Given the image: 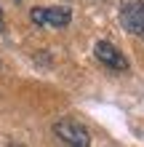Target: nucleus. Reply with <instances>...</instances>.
Wrapping results in <instances>:
<instances>
[{
  "label": "nucleus",
  "mask_w": 144,
  "mask_h": 147,
  "mask_svg": "<svg viewBox=\"0 0 144 147\" xmlns=\"http://www.w3.org/2000/svg\"><path fill=\"white\" fill-rule=\"evenodd\" d=\"M54 134L59 136L62 142H67L70 147H88L91 144V134L88 128L75 118H62L54 123Z\"/></svg>",
  "instance_id": "f03ea898"
},
{
  "label": "nucleus",
  "mask_w": 144,
  "mask_h": 147,
  "mask_svg": "<svg viewBox=\"0 0 144 147\" xmlns=\"http://www.w3.org/2000/svg\"><path fill=\"white\" fill-rule=\"evenodd\" d=\"M94 54H96V59H99L101 64L109 67V70H117V72H125V70H128V59H125L109 40H99L96 48H94Z\"/></svg>",
  "instance_id": "20e7f679"
},
{
  "label": "nucleus",
  "mask_w": 144,
  "mask_h": 147,
  "mask_svg": "<svg viewBox=\"0 0 144 147\" xmlns=\"http://www.w3.org/2000/svg\"><path fill=\"white\" fill-rule=\"evenodd\" d=\"M29 19L32 24H38V27H67V24L72 22V11L67 5H38L29 11Z\"/></svg>",
  "instance_id": "f257e3e1"
},
{
  "label": "nucleus",
  "mask_w": 144,
  "mask_h": 147,
  "mask_svg": "<svg viewBox=\"0 0 144 147\" xmlns=\"http://www.w3.org/2000/svg\"><path fill=\"white\" fill-rule=\"evenodd\" d=\"M3 27H5V22H3V11H0V32H3Z\"/></svg>",
  "instance_id": "39448f33"
},
{
  "label": "nucleus",
  "mask_w": 144,
  "mask_h": 147,
  "mask_svg": "<svg viewBox=\"0 0 144 147\" xmlns=\"http://www.w3.org/2000/svg\"><path fill=\"white\" fill-rule=\"evenodd\" d=\"M120 22L131 35L144 38V0H123Z\"/></svg>",
  "instance_id": "7ed1b4c3"
},
{
  "label": "nucleus",
  "mask_w": 144,
  "mask_h": 147,
  "mask_svg": "<svg viewBox=\"0 0 144 147\" xmlns=\"http://www.w3.org/2000/svg\"><path fill=\"white\" fill-rule=\"evenodd\" d=\"M8 147H21V144H8Z\"/></svg>",
  "instance_id": "423d86ee"
}]
</instances>
